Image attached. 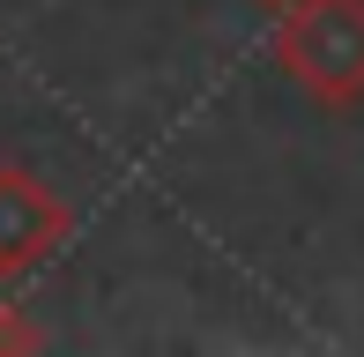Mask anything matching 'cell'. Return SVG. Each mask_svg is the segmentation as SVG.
I'll use <instances>...</instances> for the list:
<instances>
[]
</instances>
